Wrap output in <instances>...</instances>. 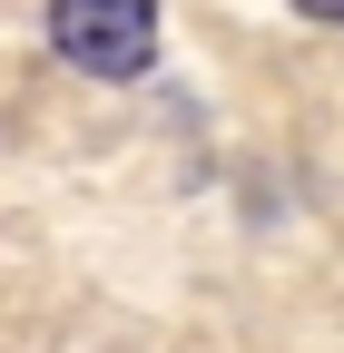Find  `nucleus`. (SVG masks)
<instances>
[{
    "label": "nucleus",
    "mask_w": 344,
    "mask_h": 353,
    "mask_svg": "<svg viewBox=\"0 0 344 353\" xmlns=\"http://www.w3.org/2000/svg\"><path fill=\"white\" fill-rule=\"evenodd\" d=\"M50 39L89 79H138L157 59V0H50Z\"/></svg>",
    "instance_id": "f257e3e1"
},
{
    "label": "nucleus",
    "mask_w": 344,
    "mask_h": 353,
    "mask_svg": "<svg viewBox=\"0 0 344 353\" xmlns=\"http://www.w3.org/2000/svg\"><path fill=\"white\" fill-rule=\"evenodd\" d=\"M295 10H305V20H344V0H295Z\"/></svg>",
    "instance_id": "f03ea898"
}]
</instances>
